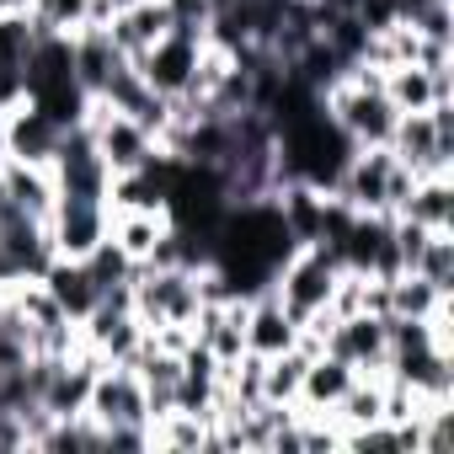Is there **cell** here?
Listing matches in <instances>:
<instances>
[{
  "label": "cell",
  "instance_id": "6da1fadb",
  "mask_svg": "<svg viewBox=\"0 0 454 454\" xmlns=\"http://www.w3.org/2000/svg\"><path fill=\"white\" fill-rule=\"evenodd\" d=\"M390 155L411 176H454V102H433L427 113H401Z\"/></svg>",
  "mask_w": 454,
  "mask_h": 454
},
{
  "label": "cell",
  "instance_id": "7a4b0ae2",
  "mask_svg": "<svg viewBox=\"0 0 454 454\" xmlns=\"http://www.w3.org/2000/svg\"><path fill=\"white\" fill-rule=\"evenodd\" d=\"M337 273H342V262H337L321 241H300V247L278 262V273H273V300H278L294 321H310L316 310H326Z\"/></svg>",
  "mask_w": 454,
  "mask_h": 454
},
{
  "label": "cell",
  "instance_id": "3957f363",
  "mask_svg": "<svg viewBox=\"0 0 454 454\" xmlns=\"http://www.w3.org/2000/svg\"><path fill=\"white\" fill-rule=\"evenodd\" d=\"M321 107H326V118L342 129V139H348L353 150L390 145L395 118H401V113L390 107V97H385V91H369V86H353V81L326 86V91H321Z\"/></svg>",
  "mask_w": 454,
  "mask_h": 454
},
{
  "label": "cell",
  "instance_id": "277c9868",
  "mask_svg": "<svg viewBox=\"0 0 454 454\" xmlns=\"http://www.w3.org/2000/svg\"><path fill=\"white\" fill-rule=\"evenodd\" d=\"M49 171H54V192H59V198L107 203L113 171H107V160L97 155V145H91V129H86V123H75V129H65V134H59V150H54Z\"/></svg>",
  "mask_w": 454,
  "mask_h": 454
},
{
  "label": "cell",
  "instance_id": "5b68a950",
  "mask_svg": "<svg viewBox=\"0 0 454 454\" xmlns=\"http://www.w3.org/2000/svg\"><path fill=\"white\" fill-rule=\"evenodd\" d=\"M86 129H91V145H97V155L107 160L113 176H118V171H139V166L155 160V150H160L145 123H134L129 113H113V107H102V102H91Z\"/></svg>",
  "mask_w": 454,
  "mask_h": 454
},
{
  "label": "cell",
  "instance_id": "8992f818",
  "mask_svg": "<svg viewBox=\"0 0 454 454\" xmlns=\"http://www.w3.org/2000/svg\"><path fill=\"white\" fill-rule=\"evenodd\" d=\"M198 54H203V38L171 27L166 38H155V43L134 59V70L145 75L150 91H160V97L171 102V97H182V91L192 86V75H198Z\"/></svg>",
  "mask_w": 454,
  "mask_h": 454
},
{
  "label": "cell",
  "instance_id": "52a82bcc",
  "mask_svg": "<svg viewBox=\"0 0 454 454\" xmlns=\"http://www.w3.org/2000/svg\"><path fill=\"white\" fill-rule=\"evenodd\" d=\"M86 417H91L97 427H113V422H150L139 374L123 369V364H102L97 380H91V395H86Z\"/></svg>",
  "mask_w": 454,
  "mask_h": 454
},
{
  "label": "cell",
  "instance_id": "ba28073f",
  "mask_svg": "<svg viewBox=\"0 0 454 454\" xmlns=\"http://www.w3.org/2000/svg\"><path fill=\"white\" fill-rule=\"evenodd\" d=\"M49 241L59 257H86L91 247L107 241V203H86V198H54L49 208Z\"/></svg>",
  "mask_w": 454,
  "mask_h": 454
},
{
  "label": "cell",
  "instance_id": "9c48e42d",
  "mask_svg": "<svg viewBox=\"0 0 454 454\" xmlns=\"http://www.w3.org/2000/svg\"><path fill=\"white\" fill-rule=\"evenodd\" d=\"M326 353L353 364V374H380L385 380V316H348L326 332Z\"/></svg>",
  "mask_w": 454,
  "mask_h": 454
},
{
  "label": "cell",
  "instance_id": "30bf717a",
  "mask_svg": "<svg viewBox=\"0 0 454 454\" xmlns=\"http://www.w3.org/2000/svg\"><path fill=\"white\" fill-rule=\"evenodd\" d=\"M385 97L395 113H427L433 102H454V70H422V65H390Z\"/></svg>",
  "mask_w": 454,
  "mask_h": 454
},
{
  "label": "cell",
  "instance_id": "8fae6325",
  "mask_svg": "<svg viewBox=\"0 0 454 454\" xmlns=\"http://www.w3.org/2000/svg\"><path fill=\"white\" fill-rule=\"evenodd\" d=\"M107 236L129 262H150L155 247L171 236V214L166 208H107Z\"/></svg>",
  "mask_w": 454,
  "mask_h": 454
},
{
  "label": "cell",
  "instance_id": "7c38bea8",
  "mask_svg": "<svg viewBox=\"0 0 454 454\" xmlns=\"http://www.w3.org/2000/svg\"><path fill=\"white\" fill-rule=\"evenodd\" d=\"M0 192H6L22 214L43 219L49 224V208H54V171L38 166V160H17V155H0Z\"/></svg>",
  "mask_w": 454,
  "mask_h": 454
},
{
  "label": "cell",
  "instance_id": "4fadbf2b",
  "mask_svg": "<svg viewBox=\"0 0 454 454\" xmlns=\"http://www.w3.org/2000/svg\"><path fill=\"white\" fill-rule=\"evenodd\" d=\"M294 342H300V321L273 300V289L252 294V300H247V353L273 358V353H284V348H294Z\"/></svg>",
  "mask_w": 454,
  "mask_h": 454
},
{
  "label": "cell",
  "instance_id": "5bb4252c",
  "mask_svg": "<svg viewBox=\"0 0 454 454\" xmlns=\"http://www.w3.org/2000/svg\"><path fill=\"white\" fill-rule=\"evenodd\" d=\"M118 65H129V59L118 54V43L107 38V27H81V33L70 38V70H75V86H81L86 97H97Z\"/></svg>",
  "mask_w": 454,
  "mask_h": 454
},
{
  "label": "cell",
  "instance_id": "9a60e30c",
  "mask_svg": "<svg viewBox=\"0 0 454 454\" xmlns=\"http://www.w3.org/2000/svg\"><path fill=\"white\" fill-rule=\"evenodd\" d=\"M59 134H65V129H59L54 118H43L33 102H22V107L6 113V155H17V160L49 166L54 150H59Z\"/></svg>",
  "mask_w": 454,
  "mask_h": 454
},
{
  "label": "cell",
  "instance_id": "2e32d148",
  "mask_svg": "<svg viewBox=\"0 0 454 454\" xmlns=\"http://www.w3.org/2000/svg\"><path fill=\"white\" fill-rule=\"evenodd\" d=\"M171 33V12H166V0H139V6H129V12H118L113 22H107V38L118 43V54L123 59H139L155 38H166Z\"/></svg>",
  "mask_w": 454,
  "mask_h": 454
},
{
  "label": "cell",
  "instance_id": "e0dca14e",
  "mask_svg": "<svg viewBox=\"0 0 454 454\" xmlns=\"http://www.w3.org/2000/svg\"><path fill=\"white\" fill-rule=\"evenodd\" d=\"M43 289L54 294V305L81 326L91 310H97V300H102V289L91 284V273H86V262H75V257H54L49 268H43Z\"/></svg>",
  "mask_w": 454,
  "mask_h": 454
},
{
  "label": "cell",
  "instance_id": "ac0fdd59",
  "mask_svg": "<svg viewBox=\"0 0 454 454\" xmlns=\"http://www.w3.org/2000/svg\"><path fill=\"white\" fill-rule=\"evenodd\" d=\"M358 374H353V364H342L337 353H316L310 364H305V380H300V411H326L332 417V406L342 401V390L353 385Z\"/></svg>",
  "mask_w": 454,
  "mask_h": 454
},
{
  "label": "cell",
  "instance_id": "d6986e66",
  "mask_svg": "<svg viewBox=\"0 0 454 454\" xmlns=\"http://www.w3.org/2000/svg\"><path fill=\"white\" fill-rule=\"evenodd\" d=\"M395 214L422 231H454V176H417Z\"/></svg>",
  "mask_w": 454,
  "mask_h": 454
},
{
  "label": "cell",
  "instance_id": "ffe728a7",
  "mask_svg": "<svg viewBox=\"0 0 454 454\" xmlns=\"http://www.w3.org/2000/svg\"><path fill=\"white\" fill-rule=\"evenodd\" d=\"M305 353L300 348H284L262 364V401H278V406H294L300 401V380H305Z\"/></svg>",
  "mask_w": 454,
  "mask_h": 454
},
{
  "label": "cell",
  "instance_id": "44dd1931",
  "mask_svg": "<svg viewBox=\"0 0 454 454\" xmlns=\"http://www.w3.org/2000/svg\"><path fill=\"white\" fill-rule=\"evenodd\" d=\"M27 22H33V33L75 38L81 27H91V0H33V6H27Z\"/></svg>",
  "mask_w": 454,
  "mask_h": 454
},
{
  "label": "cell",
  "instance_id": "7402d4cb",
  "mask_svg": "<svg viewBox=\"0 0 454 454\" xmlns=\"http://www.w3.org/2000/svg\"><path fill=\"white\" fill-rule=\"evenodd\" d=\"M411 273L427 278L438 294H454V231H427V241H422Z\"/></svg>",
  "mask_w": 454,
  "mask_h": 454
},
{
  "label": "cell",
  "instance_id": "603a6c76",
  "mask_svg": "<svg viewBox=\"0 0 454 454\" xmlns=\"http://www.w3.org/2000/svg\"><path fill=\"white\" fill-rule=\"evenodd\" d=\"M443 300H454V294H438L427 278H417V273H395L390 278V316H411V321H422L427 310H438Z\"/></svg>",
  "mask_w": 454,
  "mask_h": 454
},
{
  "label": "cell",
  "instance_id": "cb8c5ba5",
  "mask_svg": "<svg viewBox=\"0 0 454 454\" xmlns=\"http://www.w3.org/2000/svg\"><path fill=\"white\" fill-rule=\"evenodd\" d=\"M81 262H86V273H91V284H97L102 294H113V289H129V284H134V268H139V262H129V257L113 247V236H107L102 247H91Z\"/></svg>",
  "mask_w": 454,
  "mask_h": 454
},
{
  "label": "cell",
  "instance_id": "d4e9b609",
  "mask_svg": "<svg viewBox=\"0 0 454 454\" xmlns=\"http://www.w3.org/2000/svg\"><path fill=\"white\" fill-rule=\"evenodd\" d=\"M33 43H38V33L27 17H0V65H27Z\"/></svg>",
  "mask_w": 454,
  "mask_h": 454
},
{
  "label": "cell",
  "instance_id": "484cf974",
  "mask_svg": "<svg viewBox=\"0 0 454 454\" xmlns=\"http://www.w3.org/2000/svg\"><path fill=\"white\" fill-rule=\"evenodd\" d=\"M166 12H171V27L176 33H192L208 43V27H214V0H166Z\"/></svg>",
  "mask_w": 454,
  "mask_h": 454
},
{
  "label": "cell",
  "instance_id": "4316f807",
  "mask_svg": "<svg viewBox=\"0 0 454 454\" xmlns=\"http://www.w3.org/2000/svg\"><path fill=\"white\" fill-rule=\"evenodd\" d=\"M27 102V81H22V65H0V113H12Z\"/></svg>",
  "mask_w": 454,
  "mask_h": 454
},
{
  "label": "cell",
  "instance_id": "83f0119b",
  "mask_svg": "<svg viewBox=\"0 0 454 454\" xmlns=\"http://www.w3.org/2000/svg\"><path fill=\"white\" fill-rule=\"evenodd\" d=\"M0 449H27V427L17 411H0Z\"/></svg>",
  "mask_w": 454,
  "mask_h": 454
},
{
  "label": "cell",
  "instance_id": "f1b7e54d",
  "mask_svg": "<svg viewBox=\"0 0 454 454\" xmlns=\"http://www.w3.org/2000/svg\"><path fill=\"white\" fill-rule=\"evenodd\" d=\"M27 273H22V262L12 257V247L6 241H0V289H12V284H22Z\"/></svg>",
  "mask_w": 454,
  "mask_h": 454
},
{
  "label": "cell",
  "instance_id": "f546056e",
  "mask_svg": "<svg viewBox=\"0 0 454 454\" xmlns=\"http://www.w3.org/2000/svg\"><path fill=\"white\" fill-rule=\"evenodd\" d=\"M33 0H0V17H27Z\"/></svg>",
  "mask_w": 454,
  "mask_h": 454
},
{
  "label": "cell",
  "instance_id": "4dcf8cb0",
  "mask_svg": "<svg viewBox=\"0 0 454 454\" xmlns=\"http://www.w3.org/2000/svg\"><path fill=\"white\" fill-rule=\"evenodd\" d=\"M0 155H6V113H0Z\"/></svg>",
  "mask_w": 454,
  "mask_h": 454
}]
</instances>
